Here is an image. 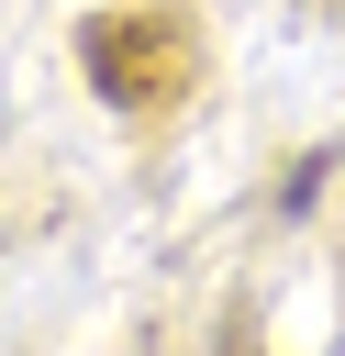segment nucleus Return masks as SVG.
<instances>
[{
	"mask_svg": "<svg viewBox=\"0 0 345 356\" xmlns=\"http://www.w3.org/2000/svg\"><path fill=\"white\" fill-rule=\"evenodd\" d=\"M78 56H89V78L122 100V111H156V100H178L189 89V22L178 11H100L89 33H78Z\"/></svg>",
	"mask_w": 345,
	"mask_h": 356,
	"instance_id": "f257e3e1",
	"label": "nucleus"
}]
</instances>
